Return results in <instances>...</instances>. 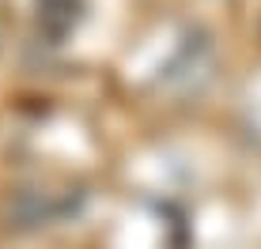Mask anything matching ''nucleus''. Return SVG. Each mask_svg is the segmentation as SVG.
<instances>
[]
</instances>
